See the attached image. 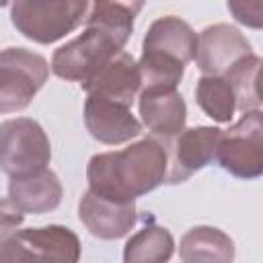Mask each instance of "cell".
Returning a JSON list of instances; mask_svg holds the SVG:
<instances>
[{"label":"cell","mask_w":263,"mask_h":263,"mask_svg":"<svg viewBox=\"0 0 263 263\" xmlns=\"http://www.w3.org/2000/svg\"><path fill=\"white\" fill-rule=\"evenodd\" d=\"M168 150L158 138H142L123 150L101 152L88 160V189L115 199L136 201L166 183Z\"/></svg>","instance_id":"obj_1"},{"label":"cell","mask_w":263,"mask_h":263,"mask_svg":"<svg viewBox=\"0 0 263 263\" xmlns=\"http://www.w3.org/2000/svg\"><path fill=\"white\" fill-rule=\"evenodd\" d=\"M125 43V39L111 33L109 29L86 23L78 37L53 51L51 72L62 80L78 82L84 86L103 66H107L117 53L123 51Z\"/></svg>","instance_id":"obj_2"},{"label":"cell","mask_w":263,"mask_h":263,"mask_svg":"<svg viewBox=\"0 0 263 263\" xmlns=\"http://www.w3.org/2000/svg\"><path fill=\"white\" fill-rule=\"evenodd\" d=\"M16 31L41 45H49L72 33L86 21L90 4L86 0H16L8 4Z\"/></svg>","instance_id":"obj_3"},{"label":"cell","mask_w":263,"mask_h":263,"mask_svg":"<svg viewBox=\"0 0 263 263\" xmlns=\"http://www.w3.org/2000/svg\"><path fill=\"white\" fill-rule=\"evenodd\" d=\"M51 160L45 129L31 117L6 119L0 125V164L8 179L43 173Z\"/></svg>","instance_id":"obj_4"},{"label":"cell","mask_w":263,"mask_h":263,"mask_svg":"<svg viewBox=\"0 0 263 263\" xmlns=\"http://www.w3.org/2000/svg\"><path fill=\"white\" fill-rule=\"evenodd\" d=\"M49 64L27 47H6L0 53V113L23 111L43 88Z\"/></svg>","instance_id":"obj_5"},{"label":"cell","mask_w":263,"mask_h":263,"mask_svg":"<svg viewBox=\"0 0 263 263\" xmlns=\"http://www.w3.org/2000/svg\"><path fill=\"white\" fill-rule=\"evenodd\" d=\"M216 160L238 179L263 177V111H247L222 132Z\"/></svg>","instance_id":"obj_6"},{"label":"cell","mask_w":263,"mask_h":263,"mask_svg":"<svg viewBox=\"0 0 263 263\" xmlns=\"http://www.w3.org/2000/svg\"><path fill=\"white\" fill-rule=\"evenodd\" d=\"M220 127L214 125H197L185 127L175 140L166 144L168 150V177L166 183H183L193 173L205 168L218 158V148L222 140Z\"/></svg>","instance_id":"obj_7"},{"label":"cell","mask_w":263,"mask_h":263,"mask_svg":"<svg viewBox=\"0 0 263 263\" xmlns=\"http://www.w3.org/2000/svg\"><path fill=\"white\" fill-rule=\"evenodd\" d=\"M251 53V43L236 27L216 23L199 33L195 64L203 76H226L242 58Z\"/></svg>","instance_id":"obj_8"},{"label":"cell","mask_w":263,"mask_h":263,"mask_svg":"<svg viewBox=\"0 0 263 263\" xmlns=\"http://www.w3.org/2000/svg\"><path fill=\"white\" fill-rule=\"evenodd\" d=\"M84 125L88 134L107 146L125 144L142 134V123L123 103L88 95L84 101Z\"/></svg>","instance_id":"obj_9"},{"label":"cell","mask_w":263,"mask_h":263,"mask_svg":"<svg viewBox=\"0 0 263 263\" xmlns=\"http://www.w3.org/2000/svg\"><path fill=\"white\" fill-rule=\"evenodd\" d=\"M78 218L92 236L117 240L136 226L138 212L134 201H115L88 189L78 203Z\"/></svg>","instance_id":"obj_10"},{"label":"cell","mask_w":263,"mask_h":263,"mask_svg":"<svg viewBox=\"0 0 263 263\" xmlns=\"http://www.w3.org/2000/svg\"><path fill=\"white\" fill-rule=\"evenodd\" d=\"M138 109L142 123L148 127L152 138L168 144L187 123V105L179 90H142L138 97Z\"/></svg>","instance_id":"obj_11"},{"label":"cell","mask_w":263,"mask_h":263,"mask_svg":"<svg viewBox=\"0 0 263 263\" xmlns=\"http://www.w3.org/2000/svg\"><path fill=\"white\" fill-rule=\"evenodd\" d=\"M82 88L86 90V95H99L132 107L134 99H138L142 92L138 62L132 58V53L121 51L107 66H103Z\"/></svg>","instance_id":"obj_12"},{"label":"cell","mask_w":263,"mask_h":263,"mask_svg":"<svg viewBox=\"0 0 263 263\" xmlns=\"http://www.w3.org/2000/svg\"><path fill=\"white\" fill-rule=\"evenodd\" d=\"M12 236L25 245L39 263H78L80 261V238L74 230L49 224L41 228H25L12 232Z\"/></svg>","instance_id":"obj_13"},{"label":"cell","mask_w":263,"mask_h":263,"mask_svg":"<svg viewBox=\"0 0 263 263\" xmlns=\"http://www.w3.org/2000/svg\"><path fill=\"white\" fill-rule=\"evenodd\" d=\"M197 45L199 35L193 31V27L187 21L168 14L156 18L148 27L142 41V51H156L187 66L191 60H195Z\"/></svg>","instance_id":"obj_14"},{"label":"cell","mask_w":263,"mask_h":263,"mask_svg":"<svg viewBox=\"0 0 263 263\" xmlns=\"http://www.w3.org/2000/svg\"><path fill=\"white\" fill-rule=\"evenodd\" d=\"M62 183L58 175L49 168L43 173L10 179L8 181V199L23 214H45L55 210L62 203Z\"/></svg>","instance_id":"obj_15"},{"label":"cell","mask_w":263,"mask_h":263,"mask_svg":"<svg viewBox=\"0 0 263 263\" xmlns=\"http://www.w3.org/2000/svg\"><path fill=\"white\" fill-rule=\"evenodd\" d=\"M234 240L220 228L193 226L181 236L179 255L183 263H232Z\"/></svg>","instance_id":"obj_16"},{"label":"cell","mask_w":263,"mask_h":263,"mask_svg":"<svg viewBox=\"0 0 263 263\" xmlns=\"http://www.w3.org/2000/svg\"><path fill=\"white\" fill-rule=\"evenodd\" d=\"M175 253V238L164 226L150 222L132 234L123 247V263H168Z\"/></svg>","instance_id":"obj_17"},{"label":"cell","mask_w":263,"mask_h":263,"mask_svg":"<svg viewBox=\"0 0 263 263\" xmlns=\"http://www.w3.org/2000/svg\"><path fill=\"white\" fill-rule=\"evenodd\" d=\"M195 101L201 111L218 123H228L238 111L236 95L224 76H201L195 86Z\"/></svg>","instance_id":"obj_18"},{"label":"cell","mask_w":263,"mask_h":263,"mask_svg":"<svg viewBox=\"0 0 263 263\" xmlns=\"http://www.w3.org/2000/svg\"><path fill=\"white\" fill-rule=\"evenodd\" d=\"M138 68L142 76V90H177V84L185 74V64L156 51H142Z\"/></svg>","instance_id":"obj_19"},{"label":"cell","mask_w":263,"mask_h":263,"mask_svg":"<svg viewBox=\"0 0 263 263\" xmlns=\"http://www.w3.org/2000/svg\"><path fill=\"white\" fill-rule=\"evenodd\" d=\"M261 64V58H257L255 53L242 58L224 78L230 82L234 95H236V107L238 111L247 113V111H255L259 107V101L255 97V88H253V82H255V72Z\"/></svg>","instance_id":"obj_20"},{"label":"cell","mask_w":263,"mask_h":263,"mask_svg":"<svg viewBox=\"0 0 263 263\" xmlns=\"http://www.w3.org/2000/svg\"><path fill=\"white\" fill-rule=\"evenodd\" d=\"M226 8L236 23L249 29H263V0H230Z\"/></svg>","instance_id":"obj_21"},{"label":"cell","mask_w":263,"mask_h":263,"mask_svg":"<svg viewBox=\"0 0 263 263\" xmlns=\"http://www.w3.org/2000/svg\"><path fill=\"white\" fill-rule=\"evenodd\" d=\"M0 263H39L37 257L12 234L0 238Z\"/></svg>","instance_id":"obj_22"},{"label":"cell","mask_w":263,"mask_h":263,"mask_svg":"<svg viewBox=\"0 0 263 263\" xmlns=\"http://www.w3.org/2000/svg\"><path fill=\"white\" fill-rule=\"evenodd\" d=\"M0 214H2V230H0L2 238H4V236H10L12 232H16V228H18V226L23 224V220H25V214H23L8 197L2 199Z\"/></svg>","instance_id":"obj_23"},{"label":"cell","mask_w":263,"mask_h":263,"mask_svg":"<svg viewBox=\"0 0 263 263\" xmlns=\"http://www.w3.org/2000/svg\"><path fill=\"white\" fill-rule=\"evenodd\" d=\"M253 88H255V97L259 101V105H263V60L255 72V82H253Z\"/></svg>","instance_id":"obj_24"}]
</instances>
